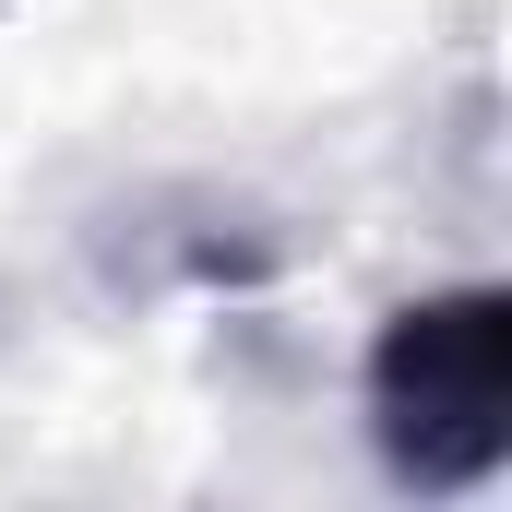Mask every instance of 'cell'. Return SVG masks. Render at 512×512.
Listing matches in <instances>:
<instances>
[{"label": "cell", "instance_id": "obj_1", "mask_svg": "<svg viewBox=\"0 0 512 512\" xmlns=\"http://www.w3.org/2000/svg\"><path fill=\"white\" fill-rule=\"evenodd\" d=\"M370 453L393 489H489L512 453V286L405 298L370 334Z\"/></svg>", "mask_w": 512, "mask_h": 512}]
</instances>
